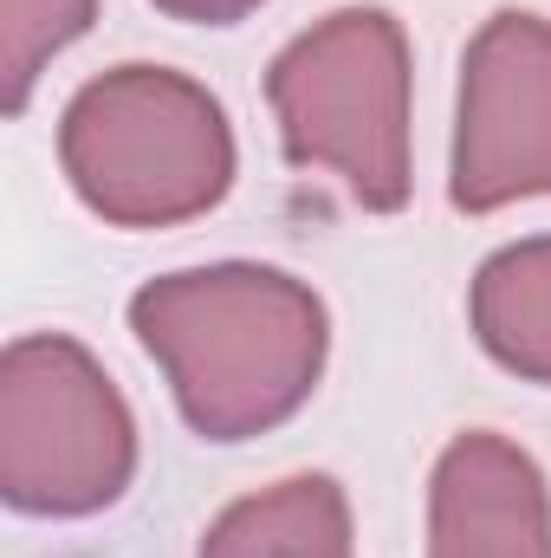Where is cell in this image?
Here are the masks:
<instances>
[{
    "label": "cell",
    "instance_id": "obj_4",
    "mask_svg": "<svg viewBox=\"0 0 551 558\" xmlns=\"http://www.w3.org/2000/svg\"><path fill=\"white\" fill-rule=\"evenodd\" d=\"M137 481V416L111 371L65 331L0 351V494L33 520H85Z\"/></svg>",
    "mask_w": 551,
    "mask_h": 558
},
{
    "label": "cell",
    "instance_id": "obj_9",
    "mask_svg": "<svg viewBox=\"0 0 551 558\" xmlns=\"http://www.w3.org/2000/svg\"><path fill=\"white\" fill-rule=\"evenodd\" d=\"M98 20V0H0V105L26 111L39 72Z\"/></svg>",
    "mask_w": 551,
    "mask_h": 558
},
{
    "label": "cell",
    "instance_id": "obj_10",
    "mask_svg": "<svg viewBox=\"0 0 551 558\" xmlns=\"http://www.w3.org/2000/svg\"><path fill=\"white\" fill-rule=\"evenodd\" d=\"M169 20H188V26H234V20H247L254 7H267V0H156Z\"/></svg>",
    "mask_w": 551,
    "mask_h": 558
},
{
    "label": "cell",
    "instance_id": "obj_8",
    "mask_svg": "<svg viewBox=\"0 0 551 558\" xmlns=\"http://www.w3.org/2000/svg\"><path fill=\"white\" fill-rule=\"evenodd\" d=\"M467 318L500 371L551 384V234L487 254L467 292Z\"/></svg>",
    "mask_w": 551,
    "mask_h": 558
},
{
    "label": "cell",
    "instance_id": "obj_6",
    "mask_svg": "<svg viewBox=\"0 0 551 558\" xmlns=\"http://www.w3.org/2000/svg\"><path fill=\"white\" fill-rule=\"evenodd\" d=\"M428 558H551L546 468L493 428H467L428 474Z\"/></svg>",
    "mask_w": 551,
    "mask_h": 558
},
{
    "label": "cell",
    "instance_id": "obj_2",
    "mask_svg": "<svg viewBox=\"0 0 551 558\" xmlns=\"http://www.w3.org/2000/svg\"><path fill=\"white\" fill-rule=\"evenodd\" d=\"M59 169L111 228H182L228 202L234 131L208 85L169 65H118L72 92Z\"/></svg>",
    "mask_w": 551,
    "mask_h": 558
},
{
    "label": "cell",
    "instance_id": "obj_5",
    "mask_svg": "<svg viewBox=\"0 0 551 558\" xmlns=\"http://www.w3.org/2000/svg\"><path fill=\"white\" fill-rule=\"evenodd\" d=\"M526 195H551V20L506 7L461 59L448 202L461 215H493Z\"/></svg>",
    "mask_w": 551,
    "mask_h": 558
},
{
    "label": "cell",
    "instance_id": "obj_7",
    "mask_svg": "<svg viewBox=\"0 0 551 558\" xmlns=\"http://www.w3.org/2000/svg\"><path fill=\"white\" fill-rule=\"evenodd\" d=\"M195 558H357L351 500L331 474H285L221 507Z\"/></svg>",
    "mask_w": 551,
    "mask_h": 558
},
{
    "label": "cell",
    "instance_id": "obj_1",
    "mask_svg": "<svg viewBox=\"0 0 551 558\" xmlns=\"http://www.w3.org/2000/svg\"><path fill=\"white\" fill-rule=\"evenodd\" d=\"M131 331L201 441H254L292 422L331 351L325 299L298 274L254 260L149 279L131 299Z\"/></svg>",
    "mask_w": 551,
    "mask_h": 558
},
{
    "label": "cell",
    "instance_id": "obj_3",
    "mask_svg": "<svg viewBox=\"0 0 551 558\" xmlns=\"http://www.w3.org/2000/svg\"><path fill=\"white\" fill-rule=\"evenodd\" d=\"M285 162L325 169L364 215L409 202V33L390 7L311 20L267 72Z\"/></svg>",
    "mask_w": 551,
    "mask_h": 558
}]
</instances>
